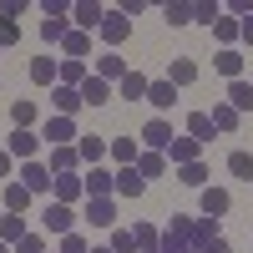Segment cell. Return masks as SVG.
<instances>
[{
  "label": "cell",
  "instance_id": "6da1fadb",
  "mask_svg": "<svg viewBox=\"0 0 253 253\" xmlns=\"http://www.w3.org/2000/svg\"><path fill=\"white\" fill-rule=\"evenodd\" d=\"M15 182L26 187L31 198H51V182H56V172L46 162H20V172H15Z\"/></svg>",
  "mask_w": 253,
  "mask_h": 253
},
{
  "label": "cell",
  "instance_id": "7a4b0ae2",
  "mask_svg": "<svg viewBox=\"0 0 253 253\" xmlns=\"http://www.w3.org/2000/svg\"><path fill=\"white\" fill-rule=\"evenodd\" d=\"M5 152L20 157V162H36V157H41V132H31V126H15V132L5 137Z\"/></svg>",
  "mask_w": 253,
  "mask_h": 253
},
{
  "label": "cell",
  "instance_id": "3957f363",
  "mask_svg": "<svg viewBox=\"0 0 253 253\" xmlns=\"http://www.w3.org/2000/svg\"><path fill=\"white\" fill-rule=\"evenodd\" d=\"M41 228H46V233H56V238H66V233H76V213H71L66 203H46Z\"/></svg>",
  "mask_w": 253,
  "mask_h": 253
},
{
  "label": "cell",
  "instance_id": "277c9868",
  "mask_svg": "<svg viewBox=\"0 0 253 253\" xmlns=\"http://www.w3.org/2000/svg\"><path fill=\"white\" fill-rule=\"evenodd\" d=\"M76 117H51L46 126H41V142H51V147H76Z\"/></svg>",
  "mask_w": 253,
  "mask_h": 253
},
{
  "label": "cell",
  "instance_id": "5b68a950",
  "mask_svg": "<svg viewBox=\"0 0 253 253\" xmlns=\"http://www.w3.org/2000/svg\"><path fill=\"white\" fill-rule=\"evenodd\" d=\"M71 20H76V31H101V20H107V5H101V0H76L71 5Z\"/></svg>",
  "mask_w": 253,
  "mask_h": 253
},
{
  "label": "cell",
  "instance_id": "8992f818",
  "mask_svg": "<svg viewBox=\"0 0 253 253\" xmlns=\"http://www.w3.org/2000/svg\"><path fill=\"white\" fill-rule=\"evenodd\" d=\"M142 193H147V177L137 172V167H117V187H112V198L132 203V198H142Z\"/></svg>",
  "mask_w": 253,
  "mask_h": 253
},
{
  "label": "cell",
  "instance_id": "52a82bcc",
  "mask_svg": "<svg viewBox=\"0 0 253 253\" xmlns=\"http://www.w3.org/2000/svg\"><path fill=\"white\" fill-rule=\"evenodd\" d=\"M81 198H86V182H81L76 172H61V177L51 182V203H66V208H71V203H81Z\"/></svg>",
  "mask_w": 253,
  "mask_h": 253
},
{
  "label": "cell",
  "instance_id": "ba28073f",
  "mask_svg": "<svg viewBox=\"0 0 253 253\" xmlns=\"http://www.w3.org/2000/svg\"><path fill=\"white\" fill-rule=\"evenodd\" d=\"M172 137H177V132H172L162 117H152V122L142 126V147H147V152H167V147H172Z\"/></svg>",
  "mask_w": 253,
  "mask_h": 253
},
{
  "label": "cell",
  "instance_id": "9c48e42d",
  "mask_svg": "<svg viewBox=\"0 0 253 253\" xmlns=\"http://www.w3.org/2000/svg\"><path fill=\"white\" fill-rule=\"evenodd\" d=\"M198 208H203V218H228L233 198H228V187H203V193H198Z\"/></svg>",
  "mask_w": 253,
  "mask_h": 253
},
{
  "label": "cell",
  "instance_id": "30bf717a",
  "mask_svg": "<svg viewBox=\"0 0 253 253\" xmlns=\"http://www.w3.org/2000/svg\"><path fill=\"white\" fill-rule=\"evenodd\" d=\"M187 162H203V142L172 137V147H167V167H187Z\"/></svg>",
  "mask_w": 253,
  "mask_h": 253
},
{
  "label": "cell",
  "instance_id": "8fae6325",
  "mask_svg": "<svg viewBox=\"0 0 253 253\" xmlns=\"http://www.w3.org/2000/svg\"><path fill=\"white\" fill-rule=\"evenodd\" d=\"M51 107H56V117H81L86 101H81L76 86H51Z\"/></svg>",
  "mask_w": 253,
  "mask_h": 253
},
{
  "label": "cell",
  "instance_id": "7c38bea8",
  "mask_svg": "<svg viewBox=\"0 0 253 253\" xmlns=\"http://www.w3.org/2000/svg\"><path fill=\"white\" fill-rule=\"evenodd\" d=\"M162 233H172L177 243H187V248H193V253L203 248V238H198V218H187V213H172V223H167Z\"/></svg>",
  "mask_w": 253,
  "mask_h": 253
},
{
  "label": "cell",
  "instance_id": "4fadbf2b",
  "mask_svg": "<svg viewBox=\"0 0 253 253\" xmlns=\"http://www.w3.org/2000/svg\"><path fill=\"white\" fill-rule=\"evenodd\" d=\"M86 223L91 228H117V198H86Z\"/></svg>",
  "mask_w": 253,
  "mask_h": 253
},
{
  "label": "cell",
  "instance_id": "5bb4252c",
  "mask_svg": "<svg viewBox=\"0 0 253 253\" xmlns=\"http://www.w3.org/2000/svg\"><path fill=\"white\" fill-rule=\"evenodd\" d=\"M101 41H107V46H122L126 36H132V20H126L122 10H107V20H101V31H96Z\"/></svg>",
  "mask_w": 253,
  "mask_h": 253
},
{
  "label": "cell",
  "instance_id": "9a60e30c",
  "mask_svg": "<svg viewBox=\"0 0 253 253\" xmlns=\"http://www.w3.org/2000/svg\"><path fill=\"white\" fill-rule=\"evenodd\" d=\"M76 152H81V162H86V167H101V162H107V152H112V142H107V137H76Z\"/></svg>",
  "mask_w": 253,
  "mask_h": 253
},
{
  "label": "cell",
  "instance_id": "2e32d148",
  "mask_svg": "<svg viewBox=\"0 0 253 253\" xmlns=\"http://www.w3.org/2000/svg\"><path fill=\"white\" fill-rule=\"evenodd\" d=\"M81 182H86V198H112V187H117V172H112V167H91V172L81 177Z\"/></svg>",
  "mask_w": 253,
  "mask_h": 253
},
{
  "label": "cell",
  "instance_id": "e0dca14e",
  "mask_svg": "<svg viewBox=\"0 0 253 253\" xmlns=\"http://www.w3.org/2000/svg\"><path fill=\"white\" fill-rule=\"evenodd\" d=\"M167 81H172V86H193L198 81V61L193 56H172L167 61Z\"/></svg>",
  "mask_w": 253,
  "mask_h": 253
},
{
  "label": "cell",
  "instance_id": "ac0fdd59",
  "mask_svg": "<svg viewBox=\"0 0 253 253\" xmlns=\"http://www.w3.org/2000/svg\"><path fill=\"white\" fill-rule=\"evenodd\" d=\"M117 91H112V81H101V76H86L81 81V101H86V107H107Z\"/></svg>",
  "mask_w": 253,
  "mask_h": 253
},
{
  "label": "cell",
  "instance_id": "d6986e66",
  "mask_svg": "<svg viewBox=\"0 0 253 253\" xmlns=\"http://www.w3.org/2000/svg\"><path fill=\"white\" fill-rule=\"evenodd\" d=\"M76 26H71V15H41V36H46V46H61Z\"/></svg>",
  "mask_w": 253,
  "mask_h": 253
},
{
  "label": "cell",
  "instance_id": "ffe728a7",
  "mask_svg": "<svg viewBox=\"0 0 253 253\" xmlns=\"http://www.w3.org/2000/svg\"><path fill=\"white\" fill-rule=\"evenodd\" d=\"M147 86H152V76H142V71H126V76L117 81V96H126V101H147Z\"/></svg>",
  "mask_w": 253,
  "mask_h": 253
},
{
  "label": "cell",
  "instance_id": "44dd1931",
  "mask_svg": "<svg viewBox=\"0 0 253 253\" xmlns=\"http://www.w3.org/2000/svg\"><path fill=\"white\" fill-rule=\"evenodd\" d=\"M117 167H137V157H142V142H132V137H112V152H107Z\"/></svg>",
  "mask_w": 253,
  "mask_h": 253
},
{
  "label": "cell",
  "instance_id": "7402d4cb",
  "mask_svg": "<svg viewBox=\"0 0 253 253\" xmlns=\"http://www.w3.org/2000/svg\"><path fill=\"white\" fill-rule=\"evenodd\" d=\"M172 101H177V86H172L167 76L147 86V107H157V112H172Z\"/></svg>",
  "mask_w": 253,
  "mask_h": 253
},
{
  "label": "cell",
  "instance_id": "603a6c76",
  "mask_svg": "<svg viewBox=\"0 0 253 253\" xmlns=\"http://www.w3.org/2000/svg\"><path fill=\"white\" fill-rule=\"evenodd\" d=\"M56 71H61L56 56H36L31 61V81H36V86H56Z\"/></svg>",
  "mask_w": 253,
  "mask_h": 253
},
{
  "label": "cell",
  "instance_id": "cb8c5ba5",
  "mask_svg": "<svg viewBox=\"0 0 253 253\" xmlns=\"http://www.w3.org/2000/svg\"><path fill=\"white\" fill-rule=\"evenodd\" d=\"M187 137L208 147V142L218 137V126H213V117H208V112H193V117H187Z\"/></svg>",
  "mask_w": 253,
  "mask_h": 253
},
{
  "label": "cell",
  "instance_id": "d4e9b609",
  "mask_svg": "<svg viewBox=\"0 0 253 253\" xmlns=\"http://www.w3.org/2000/svg\"><path fill=\"white\" fill-rule=\"evenodd\" d=\"M51 172L61 177V172H76V167H81V152H76V147H51Z\"/></svg>",
  "mask_w": 253,
  "mask_h": 253
},
{
  "label": "cell",
  "instance_id": "484cf974",
  "mask_svg": "<svg viewBox=\"0 0 253 253\" xmlns=\"http://www.w3.org/2000/svg\"><path fill=\"white\" fill-rule=\"evenodd\" d=\"M26 233H31V223L20 218V213H5V218H0V243H10V248H15Z\"/></svg>",
  "mask_w": 253,
  "mask_h": 253
},
{
  "label": "cell",
  "instance_id": "4316f807",
  "mask_svg": "<svg viewBox=\"0 0 253 253\" xmlns=\"http://www.w3.org/2000/svg\"><path fill=\"white\" fill-rule=\"evenodd\" d=\"M228 107H233L238 117L253 112V81H228Z\"/></svg>",
  "mask_w": 253,
  "mask_h": 253
},
{
  "label": "cell",
  "instance_id": "83f0119b",
  "mask_svg": "<svg viewBox=\"0 0 253 253\" xmlns=\"http://www.w3.org/2000/svg\"><path fill=\"white\" fill-rule=\"evenodd\" d=\"M86 61H61V71H56V86H76L81 91V81H86Z\"/></svg>",
  "mask_w": 253,
  "mask_h": 253
},
{
  "label": "cell",
  "instance_id": "f1b7e54d",
  "mask_svg": "<svg viewBox=\"0 0 253 253\" xmlns=\"http://www.w3.org/2000/svg\"><path fill=\"white\" fill-rule=\"evenodd\" d=\"M132 238H137V253H157L162 248V233L152 223H132Z\"/></svg>",
  "mask_w": 253,
  "mask_h": 253
},
{
  "label": "cell",
  "instance_id": "f546056e",
  "mask_svg": "<svg viewBox=\"0 0 253 253\" xmlns=\"http://www.w3.org/2000/svg\"><path fill=\"white\" fill-rule=\"evenodd\" d=\"M61 51H66V61H86V51H91V36H86V31H71L66 41H61Z\"/></svg>",
  "mask_w": 253,
  "mask_h": 253
},
{
  "label": "cell",
  "instance_id": "4dcf8cb0",
  "mask_svg": "<svg viewBox=\"0 0 253 253\" xmlns=\"http://www.w3.org/2000/svg\"><path fill=\"white\" fill-rule=\"evenodd\" d=\"M0 203H5V213H26V208H31V193L10 177V182H5V198H0Z\"/></svg>",
  "mask_w": 253,
  "mask_h": 253
},
{
  "label": "cell",
  "instance_id": "1f68e13d",
  "mask_svg": "<svg viewBox=\"0 0 253 253\" xmlns=\"http://www.w3.org/2000/svg\"><path fill=\"white\" fill-rule=\"evenodd\" d=\"M208 117H213V126H218V132H238V112L233 107H228V101H213V112H208Z\"/></svg>",
  "mask_w": 253,
  "mask_h": 253
},
{
  "label": "cell",
  "instance_id": "d6a6232c",
  "mask_svg": "<svg viewBox=\"0 0 253 253\" xmlns=\"http://www.w3.org/2000/svg\"><path fill=\"white\" fill-rule=\"evenodd\" d=\"M213 66H218L228 81H243V56H238V51H218V56H213Z\"/></svg>",
  "mask_w": 253,
  "mask_h": 253
},
{
  "label": "cell",
  "instance_id": "836d02e7",
  "mask_svg": "<svg viewBox=\"0 0 253 253\" xmlns=\"http://www.w3.org/2000/svg\"><path fill=\"white\" fill-rule=\"evenodd\" d=\"M126 71H132V66H126L122 56H96V76H101V81H122Z\"/></svg>",
  "mask_w": 253,
  "mask_h": 253
},
{
  "label": "cell",
  "instance_id": "e575fe53",
  "mask_svg": "<svg viewBox=\"0 0 253 253\" xmlns=\"http://www.w3.org/2000/svg\"><path fill=\"white\" fill-rule=\"evenodd\" d=\"M36 117H41V112H36V101H31V96L10 101V122H15V126H31V132H36Z\"/></svg>",
  "mask_w": 253,
  "mask_h": 253
},
{
  "label": "cell",
  "instance_id": "d590c367",
  "mask_svg": "<svg viewBox=\"0 0 253 253\" xmlns=\"http://www.w3.org/2000/svg\"><path fill=\"white\" fill-rule=\"evenodd\" d=\"M137 172H142V177H162V172H167V152H147V147H142Z\"/></svg>",
  "mask_w": 253,
  "mask_h": 253
},
{
  "label": "cell",
  "instance_id": "8d00e7d4",
  "mask_svg": "<svg viewBox=\"0 0 253 253\" xmlns=\"http://www.w3.org/2000/svg\"><path fill=\"white\" fill-rule=\"evenodd\" d=\"M177 182L203 193V187H208V162H187V167H177Z\"/></svg>",
  "mask_w": 253,
  "mask_h": 253
},
{
  "label": "cell",
  "instance_id": "74e56055",
  "mask_svg": "<svg viewBox=\"0 0 253 253\" xmlns=\"http://www.w3.org/2000/svg\"><path fill=\"white\" fill-rule=\"evenodd\" d=\"M228 172L238 182H253V152H228Z\"/></svg>",
  "mask_w": 253,
  "mask_h": 253
},
{
  "label": "cell",
  "instance_id": "f35d334b",
  "mask_svg": "<svg viewBox=\"0 0 253 253\" xmlns=\"http://www.w3.org/2000/svg\"><path fill=\"white\" fill-rule=\"evenodd\" d=\"M162 20H167V26H187V20H193V5H187V0H167Z\"/></svg>",
  "mask_w": 253,
  "mask_h": 253
},
{
  "label": "cell",
  "instance_id": "ab89813d",
  "mask_svg": "<svg viewBox=\"0 0 253 253\" xmlns=\"http://www.w3.org/2000/svg\"><path fill=\"white\" fill-rule=\"evenodd\" d=\"M193 20H203V26L213 31L218 20H223V5H218V0H198V5H193Z\"/></svg>",
  "mask_w": 253,
  "mask_h": 253
},
{
  "label": "cell",
  "instance_id": "60d3db41",
  "mask_svg": "<svg viewBox=\"0 0 253 253\" xmlns=\"http://www.w3.org/2000/svg\"><path fill=\"white\" fill-rule=\"evenodd\" d=\"M213 36H218V46H223V51H233V41H238V20H233V15H223L218 26H213Z\"/></svg>",
  "mask_w": 253,
  "mask_h": 253
},
{
  "label": "cell",
  "instance_id": "b9f144b4",
  "mask_svg": "<svg viewBox=\"0 0 253 253\" xmlns=\"http://www.w3.org/2000/svg\"><path fill=\"white\" fill-rule=\"evenodd\" d=\"M15 41H20V20L0 10V51H5V46H15Z\"/></svg>",
  "mask_w": 253,
  "mask_h": 253
},
{
  "label": "cell",
  "instance_id": "7bdbcfd3",
  "mask_svg": "<svg viewBox=\"0 0 253 253\" xmlns=\"http://www.w3.org/2000/svg\"><path fill=\"white\" fill-rule=\"evenodd\" d=\"M107 248H112V253H137V238H132V228H117Z\"/></svg>",
  "mask_w": 253,
  "mask_h": 253
},
{
  "label": "cell",
  "instance_id": "ee69618b",
  "mask_svg": "<svg viewBox=\"0 0 253 253\" xmlns=\"http://www.w3.org/2000/svg\"><path fill=\"white\" fill-rule=\"evenodd\" d=\"M15 253H46V238H41V233H26V238L15 243Z\"/></svg>",
  "mask_w": 253,
  "mask_h": 253
},
{
  "label": "cell",
  "instance_id": "f6af8a7d",
  "mask_svg": "<svg viewBox=\"0 0 253 253\" xmlns=\"http://www.w3.org/2000/svg\"><path fill=\"white\" fill-rule=\"evenodd\" d=\"M61 253H91V248H86L81 233H66V238H61Z\"/></svg>",
  "mask_w": 253,
  "mask_h": 253
},
{
  "label": "cell",
  "instance_id": "bcb514c9",
  "mask_svg": "<svg viewBox=\"0 0 253 253\" xmlns=\"http://www.w3.org/2000/svg\"><path fill=\"white\" fill-rule=\"evenodd\" d=\"M41 15H71V5H66V0H46V5H41Z\"/></svg>",
  "mask_w": 253,
  "mask_h": 253
},
{
  "label": "cell",
  "instance_id": "7dc6e473",
  "mask_svg": "<svg viewBox=\"0 0 253 253\" xmlns=\"http://www.w3.org/2000/svg\"><path fill=\"white\" fill-rule=\"evenodd\" d=\"M10 162H15V157H10V152H5V147H0V177H5V182H10V177H15V172H10Z\"/></svg>",
  "mask_w": 253,
  "mask_h": 253
},
{
  "label": "cell",
  "instance_id": "c3c4849f",
  "mask_svg": "<svg viewBox=\"0 0 253 253\" xmlns=\"http://www.w3.org/2000/svg\"><path fill=\"white\" fill-rule=\"evenodd\" d=\"M238 36H243L248 46H253V15H243V20H238Z\"/></svg>",
  "mask_w": 253,
  "mask_h": 253
},
{
  "label": "cell",
  "instance_id": "681fc988",
  "mask_svg": "<svg viewBox=\"0 0 253 253\" xmlns=\"http://www.w3.org/2000/svg\"><path fill=\"white\" fill-rule=\"evenodd\" d=\"M198 253H233V248H228V238H213V243H208V248H198Z\"/></svg>",
  "mask_w": 253,
  "mask_h": 253
},
{
  "label": "cell",
  "instance_id": "f907efd6",
  "mask_svg": "<svg viewBox=\"0 0 253 253\" xmlns=\"http://www.w3.org/2000/svg\"><path fill=\"white\" fill-rule=\"evenodd\" d=\"M0 253H10V243H0Z\"/></svg>",
  "mask_w": 253,
  "mask_h": 253
},
{
  "label": "cell",
  "instance_id": "816d5d0a",
  "mask_svg": "<svg viewBox=\"0 0 253 253\" xmlns=\"http://www.w3.org/2000/svg\"><path fill=\"white\" fill-rule=\"evenodd\" d=\"M91 253H112V248H91Z\"/></svg>",
  "mask_w": 253,
  "mask_h": 253
}]
</instances>
